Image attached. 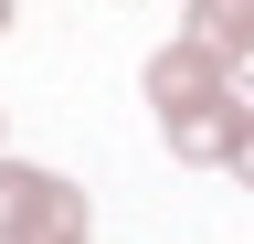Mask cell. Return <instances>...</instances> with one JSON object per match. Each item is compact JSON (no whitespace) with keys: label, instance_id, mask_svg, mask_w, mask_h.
Listing matches in <instances>:
<instances>
[{"label":"cell","instance_id":"1","mask_svg":"<svg viewBox=\"0 0 254 244\" xmlns=\"http://www.w3.org/2000/svg\"><path fill=\"white\" fill-rule=\"evenodd\" d=\"M64 234H95L85 191L43 160H0V244H64Z\"/></svg>","mask_w":254,"mask_h":244},{"label":"cell","instance_id":"2","mask_svg":"<svg viewBox=\"0 0 254 244\" xmlns=\"http://www.w3.org/2000/svg\"><path fill=\"white\" fill-rule=\"evenodd\" d=\"M212 96H233V64H222V53H201L190 32L148 53V106L159 117H190V106H212Z\"/></svg>","mask_w":254,"mask_h":244},{"label":"cell","instance_id":"3","mask_svg":"<svg viewBox=\"0 0 254 244\" xmlns=\"http://www.w3.org/2000/svg\"><path fill=\"white\" fill-rule=\"evenodd\" d=\"M244 117H254V96L233 85V96H212V106H190V117H159V138H170V160H190V170H233Z\"/></svg>","mask_w":254,"mask_h":244},{"label":"cell","instance_id":"4","mask_svg":"<svg viewBox=\"0 0 254 244\" xmlns=\"http://www.w3.org/2000/svg\"><path fill=\"white\" fill-rule=\"evenodd\" d=\"M190 43L222 64H254V0H190Z\"/></svg>","mask_w":254,"mask_h":244},{"label":"cell","instance_id":"5","mask_svg":"<svg viewBox=\"0 0 254 244\" xmlns=\"http://www.w3.org/2000/svg\"><path fill=\"white\" fill-rule=\"evenodd\" d=\"M233 180L254 191V117H244V138H233Z\"/></svg>","mask_w":254,"mask_h":244},{"label":"cell","instance_id":"6","mask_svg":"<svg viewBox=\"0 0 254 244\" xmlns=\"http://www.w3.org/2000/svg\"><path fill=\"white\" fill-rule=\"evenodd\" d=\"M11 11H21V0H0V32H11Z\"/></svg>","mask_w":254,"mask_h":244},{"label":"cell","instance_id":"7","mask_svg":"<svg viewBox=\"0 0 254 244\" xmlns=\"http://www.w3.org/2000/svg\"><path fill=\"white\" fill-rule=\"evenodd\" d=\"M64 244H95V234H64Z\"/></svg>","mask_w":254,"mask_h":244}]
</instances>
